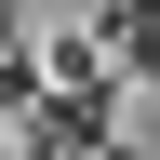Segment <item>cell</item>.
Returning a JSON list of instances; mask_svg holds the SVG:
<instances>
[{
	"label": "cell",
	"mask_w": 160,
	"mask_h": 160,
	"mask_svg": "<svg viewBox=\"0 0 160 160\" xmlns=\"http://www.w3.org/2000/svg\"><path fill=\"white\" fill-rule=\"evenodd\" d=\"M93 40H107V53H133V67L160 80V0H107V27H93Z\"/></svg>",
	"instance_id": "1"
}]
</instances>
